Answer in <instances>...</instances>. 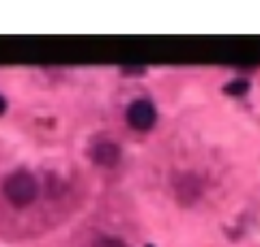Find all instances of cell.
Returning a JSON list of instances; mask_svg holds the SVG:
<instances>
[{"instance_id":"cell-4","label":"cell","mask_w":260,"mask_h":247,"mask_svg":"<svg viewBox=\"0 0 260 247\" xmlns=\"http://www.w3.org/2000/svg\"><path fill=\"white\" fill-rule=\"evenodd\" d=\"M226 93L232 95V97H241V95H245L247 90H249V82L247 80H232L226 84Z\"/></svg>"},{"instance_id":"cell-2","label":"cell","mask_w":260,"mask_h":247,"mask_svg":"<svg viewBox=\"0 0 260 247\" xmlns=\"http://www.w3.org/2000/svg\"><path fill=\"white\" fill-rule=\"evenodd\" d=\"M155 121H157V112H155L153 103L146 101V99H138V101H134L127 110V123L138 131L151 129Z\"/></svg>"},{"instance_id":"cell-6","label":"cell","mask_w":260,"mask_h":247,"mask_svg":"<svg viewBox=\"0 0 260 247\" xmlns=\"http://www.w3.org/2000/svg\"><path fill=\"white\" fill-rule=\"evenodd\" d=\"M5 110H7V101H5V97L0 95V114H5Z\"/></svg>"},{"instance_id":"cell-7","label":"cell","mask_w":260,"mask_h":247,"mask_svg":"<svg viewBox=\"0 0 260 247\" xmlns=\"http://www.w3.org/2000/svg\"><path fill=\"white\" fill-rule=\"evenodd\" d=\"M148 247H151V245H148Z\"/></svg>"},{"instance_id":"cell-1","label":"cell","mask_w":260,"mask_h":247,"mask_svg":"<svg viewBox=\"0 0 260 247\" xmlns=\"http://www.w3.org/2000/svg\"><path fill=\"white\" fill-rule=\"evenodd\" d=\"M3 191L7 200L11 202L13 206H28L32 200L37 198V191H39V187H37V181L32 174H28V172H15V174H11L5 185H3Z\"/></svg>"},{"instance_id":"cell-3","label":"cell","mask_w":260,"mask_h":247,"mask_svg":"<svg viewBox=\"0 0 260 247\" xmlns=\"http://www.w3.org/2000/svg\"><path fill=\"white\" fill-rule=\"evenodd\" d=\"M92 159H95L99 166L110 168L120 159V149L112 142H101L95 146V151H92Z\"/></svg>"},{"instance_id":"cell-5","label":"cell","mask_w":260,"mask_h":247,"mask_svg":"<svg viewBox=\"0 0 260 247\" xmlns=\"http://www.w3.org/2000/svg\"><path fill=\"white\" fill-rule=\"evenodd\" d=\"M92 247H125V243H120L118 239H99Z\"/></svg>"}]
</instances>
